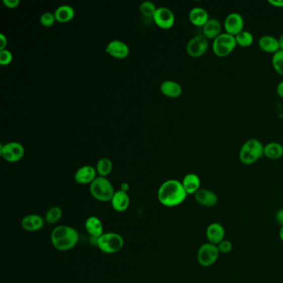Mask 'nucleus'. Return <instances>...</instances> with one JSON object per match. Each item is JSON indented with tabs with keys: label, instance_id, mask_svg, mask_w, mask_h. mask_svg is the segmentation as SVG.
Masks as SVG:
<instances>
[{
	"label": "nucleus",
	"instance_id": "obj_1",
	"mask_svg": "<svg viewBox=\"0 0 283 283\" xmlns=\"http://www.w3.org/2000/svg\"><path fill=\"white\" fill-rule=\"evenodd\" d=\"M187 196L182 182L177 179H168L161 184L157 192L159 202L167 208L180 205L185 201Z\"/></svg>",
	"mask_w": 283,
	"mask_h": 283
},
{
	"label": "nucleus",
	"instance_id": "obj_2",
	"mask_svg": "<svg viewBox=\"0 0 283 283\" xmlns=\"http://www.w3.org/2000/svg\"><path fill=\"white\" fill-rule=\"evenodd\" d=\"M79 234L73 227L68 225H58L55 227L51 233V243L57 250L66 252L77 245Z\"/></svg>",
	"mask_w": 283,
	"mask_h": 283
},
{
	"label": "nucleus",
	"instance_id": "obj_3",
	"mask_svg": "<svg viewBox=\"0 0 283 283\" xmlns=\"http://www.w3.org/2000/svg\"><path fill=\"white\" fill-rule=\"evenodd\" d=\"M90 194L92 198L100 202H111L115 194L113 185L106 177L98 176L90 184Z\"/></svg>",
	"mask_w": 283,
	"mask_h": 283
},
{
	"label": "nucleus",
	"instance_id": "obj_4",
	"mask_svg": "<svg viewBox=\"0 0 283 283\" xmlns=\"http://www.w3.org/2000/svg\"><path fill=\"white\" fill-rule=\"evenodd\" d=\"M264 146L259 139L247 140L239 151V160L243 165H252L263 156Z\"/></svg>",
	"mask_w": 283,
	"mask_h": 283
},
{
	"label": "nucleus",
	"instance_id": "obj_5",
	"mask_svg": "<svg viewBox=\"0 0 283 283\" xmlns=\"http://www.w3.org/2000/svg\"><path fill=\"white\" fill-rule=\"evenodd\" d=\"M97 246L100 250L107 254H112L120 252L124 247L125 241L120 234L114 232L103 233L97 239Z\"/></svg>",
	"mask_w": 283,
	"mask_h": 283
},
{
	"label": "nucleus",
	"instance_id": "obj_6",
	"mask_svg": "<svg viewBox=\"0 0 283 283\" xmlns=\"http://www.w3.org/2000/svg\"><path fill=\"white\" fill-rule=\"evenodd\" d=\"M237 47L235 37L229 33H222L213 41L212 50L214 54L219 57H228Z\"/></svg>",
	"mask_w": 283,
	"mask_h": 283
},
{
	"label": "nucleus",
	"instance_id": "obj_7",
	"mask_svg": "<svg viewBox=\"0 0 283 283\" xmlns=\"http://www.w3.org/2000/svg\"><path fill=\"white\" fill-rule=\"evenodd\" d=\"M220 253L217 245L206 243L198 248L197 259L202 267H211L217 262Z\"/></svg>",
	"mask_w": 283,
	"mask_h": 283
},
{
	"label": "nucleus",
	"instance_id": "obj_8",
	"mask_svg": "<svg viewBox=\"0 0 283 283\" xmlns=\"http://www.w3.org/2000/svg\"><path fill=\"white\" fill-rule=\"evenodd\" d=\"M0 154L5 161L10 163H15L24 157V147L19 142H8L1 146Z\"/></svg>",
	"mask_w": 283,
	"mask_h": 283
},
{
	"label": "nucleus",
	"instance_id": "obj_9",
	"mask_svg": "<svg viewBox=\"0 0 283 283\" xmlns=\"http://www.w3.org/2000/svg\"><path fill=\"white\" fill-rule=\"evenodd\" d=\"M209 40L202 35H197L192 38L186 45V52L189 56L194 58L203 57L208 51Z\"/></svg>",
	"mask_w": 283,
	"mask_h": 283
},
{
	"label": "nucleus",
	"instance_id": "obj_10",
	"mask_svg": "<svg viewBox=\"0 0 283 283\" xmlns=\"http://www.w3.org/2000/svg\"><path fill=\"white\" fill-rule=\"evenodd\" d=\"M156 25L162 29H170L174 26L175 17L174 13L166 7L157 8L153 16Z\"/></svg>",
	"mask_w": 283,
	"mask_h": 283
},
{
	"label": "nucleus",
	"instance_id": "obj_11",
	"mask_svg": "<svg viewBox=\"0 0 283 283\" xmlns=\"http://www.w3.org/2000/svg\"><path fill=\"white\" fill-rule=\"evenodd\" d=\"M224 27L225 33L235 37L243 31L244 20L243 16L239 13L229 14L224 20Z\"/></svg>",
	"mask_w": 283,
	"mask_h": 283
},
{
	"label": "nucleus",
	"instance_id": "obj_12",
	"mask_svg": "<svg viewBox=\"0 0 283 283\" xmlns=\"http://www.w3.org/2000/svg\"><path fill=\"white\" fill-rule=\"evenodd\" d=\"M106 52L115 58L123 59L130 54V47L122 41L112 40L106 46Z\"/></svg>",
	"mask_w": 283,
	"mask_h": 283
},
{
	"label": "nucleus",
	"instance_id": "obj_13",
	"mask_svg": "<svg viewBox=\"0 0 283 283\" xmlns=\"http://www.w3.org/2000/svg\"><path fill=\"white\" fill-rule=\"evenodd\" d=\"M45 223L44 218L39 215L31 214L22 219L21 226L25 231L36 232L43 229Z\"/></svg>",
	"mask_w": 283,
	"mask_h": 283
},
{
	"label": "nucleus",
	"instance_id": "obj_14",
	"mask_svg": "<svg viewBox=\"0 0 283 283\" xmlns=\"http://www.w3.org/2000/svg\"><path fill=\"white\" fill-rule=\"evenodd\" d=\"M97 170L91 165H83L76 171L74 180L79 184H91L97 178Z\"/></svg>",
	"mask_w": 283,
	"mask_h": 283
},
{
	"label": "nucleus",
	"instance_id": "obj_15",
	"mask_svg": "<svg viewBox=\"0 0 283 283\" xmlns=\"http://www.w3.org/2000/svg\"><path fill=\"white\" fill-rule=\"evenodd\" d=\"M194 198L199 205L203 206L206 208H213L218 203L219 198L217 194L215 192L211 191L209 189H200L195 194Z\"/></svg>",
	"mask_w": 283,
	"mask_h": 283
},
{
	"label": "nucleus",
	"instance_id": "obj_16",
	"mask_svg": "<svg viewBox=\"0 0 283 283\" xmlns=\"http://www.w3.org/2000/svg\"><path fill=\"white\" fill-rule=\"evenodd\" d=\"M130 198L127 192L118 190L115 192L113 197L111 198V207L116 212H125L130 207Z\"/></svg>",
	"mask_w": 283,
	"mask_h": 283
},
{
	"label": "nucleus",
	"instance_id": "obj_17",
	"mask_svg": "<svg viewBox=\"0 0 283 283\" xmlns=\"http://www.w3.org/2000/svg\"><path fill=\"white\" fill-rule=\"evenodd\" d=\"M206 236L208 243L217 245L224 240L225 236V229L220 223H212L208 225L206 230Z\"/></svg>",
	"mask_w": 283,
	"mask_h": 283
},
{
	"label": "nucleus",
	"instance_id": "obj_18",
	"mask_svg": "<svg viewBox=\"0 0 283 283\" xmlns=\"http://www.w3.org/2000/svg\"><path fill=\"white\" fill-rule=\"evenodd\" d=\"M258 47L262 52L275 54L280 51L279 40L273 36L264 35L261 37L258 40Z\"/></svg>",
	"mask_w": 283,
	"mask_h": 283
},
{
	"label": "nucleus",
	"instance_id": "obj_19",
	"mask_svg": "<svg viewBox=\"0 0 283 283\" xmlns=\"http://www.w3.org/2000/svg\"><path fill=\"white\" fill-rule=\"evenodd\" d=\"M189 21L193 25L203 28L206 23L209 20V15L205 9L195 7L190 10L189 14Z\"/></svg>",
	"mask_w": 283,
	"mask_h": 283
},
{
	"label": "nucleus",
	"instance_id": "obj_20",
	"mask_svg": "<svg viewBox=\"0 0 283 283\" xmlns=\"http://www.w3.org/2000/svg\"><path fill=\"white\" fill-rule=\"evenodd\" d=\"M222 33V25L218 19H209L203 27V35L208 40H215Z\"/></svg>",
	"mask_w": 283,
	"mask_h": 283
},
{
	"label": "nucleus",
	"instance_id": "obj_21",
	"mask_svg": "<svg viewBox=\"0 0 283 283\" xmlns=\"http://www.w3.org/2000/svg\"><path fill=\"white\" fill-rule=\"evenodd\" d=\"M85 229L88 234L96 239L103 234V224L97 216H90L86 220Z\"/></svg>",
	"mask_w": 283,
	"mask_h": 283
},
{
	"label": "nucleus",
	"instance_id": "obj_22",
	"mask_svg": "<svg viewBox=\"0 0 283 283\" xmlns=\"http://www.w3.org/2000/svg\"><path fill=\"white\" fill-rule=\"evenodd\" d=\"M182 184L187 194H195L200 189V178L194 173H189L184 176Z\"/></svg>",
	"mask_w": 283,
	"mask_h": 283
},
{
	"label": "nucleus",
	"instance_id": "obj_23",
	"mask_svg": "<svg viewBox=\"0 0 283 283\" xmlns=\"http://www.w3.org/2000/svg\"><path fill=\"white\" fill-rule=\"evenodd\" d=\"M160 88H161L162 94L165 95L166 97H171V98L179 97L183 92L181 85L177 82L173 80L165 81L161 83Z\"/></svg>",
	"mask_w": 283,
	"mask_h": 283
},
{
	"label": "nucleus",
	"instance_id": "obj_24",
	"mask_svg": "<svg viewBox=\"0 0 283 283\" xmlns=\"http://www.w3.org/2000/svg\"><path fill=\"white\" fill-rule=\"evenodd\" d=\"M263 156L271 161H276L283 156V146L278 142H270L265 145Z\"/></svg>",
	"mask_w": 283,
	"mask_h": 283
},
{
	"label": "nucleus",
	"instance_id": "obj_25",
	"mask_svg": "<svg viewBox=\"0 0 283 283\" xmlns=\"http://www.w3.org/2000/svg\"><path fill=\"white\" fill-rule=\"evenodd\" d=\"M74 15L75 12L74 8L68 5H61L54 12L56 21L59 23H67L71 21L72 19H74Z\"/></svg>",
	"mask_w": 283,
	"mask_h": 283
},
{
	"label": "nucleus",
	"instance_id": "obj_26",
	"mask_svg": "<svg viewBox=\"0 0 283 283\" xmlns=\"http://www.w3.org/2000/svg\"><path fill=\"white\" fill-rule=\"evenodd\" d=\"M112 168H113V165H112L111 160L106 158V157H103V158H101L99 161H97L96 170H97V173L99 175V176L106 177L107 175L111 174Z\"/></svg>",
	"mask_w": 283,
	"mask_h": 283
},
{
	"label": "nucleus",
	"instance_id": "obj_27",
	"mask_svg": "<svg viewBox=\"0 0 283 283\" xmlns=\"http://www.w3.org/2000/svg\"><path fill=\"white\" fill-rule=\"evenodd\" d=\"M237 46L242 47H248L252 46L253 43V36L250 32L243 30L238 35L235 36Z\"/></svg>",
	"mask_w": 283,
	"mask_h": 283
},
{
	"label": "nucleus",
	"instance_id": "obj_28",
	"mask_svg": "<svg viewBox=\"0 0 283 283\" xmlns=\"http://www.w3.org/2000/svg\"><path fill=\"white\" fill-rule=\"evenodd\" d=\"M62 217V210L59 207H52L47 210L45 214V222L49 224H56L61 220Z\"/></svg>",
	"mask_w": 283,
	"mask_h": 283
},
{
	"label": "nucleus",
	"instance_id": "obj_29",
	"mask_svg": "<svg viewBox=\"0 0 283 283\" xmlns=\"http://www.w3.org/2000/svg\"><path fill=\"white\" fill-rule=\"evenodd\" d=\"M271 64H272L274 70L277 74L283 76V51L280 50L273 54L272 59H271Z\"/></svg>",
	"mask_w": 283,
	"mask_h": 283
},
{
	"label": "nucleus",
	"instance_id": "obj_30",
	"mask_svg": "<svg viewBox=\"0 0 283 283\" xmlns=\"http://www.w3.org/2000/svg\"><path fill=\"white\" fill-rule=\"evenodd\" d=\"M157 8L154 3L151 1H144L142 3V5L139 6V11L142 15L146 17H152L153 18L155 13H156Z\"/></svg>",
	"mask_w": 283,
	"mask_h": 283
},
{
	"label": "nucleus",
	"instance_id": "obj_31",
	"mask_svg": "<svg viewBox=\"0 0 283 283\" xmlns=\"http://www.w3.org/2000/svg\"><path fill=\"white\" fill-rule=\"evenodd\" d=\"M56 22L54 14L51 12H45L40 17V23L43 26L51 27Z\"/></svg>",
	"mask_w": 283,
	"mask_h": 283
},
{
	"label": "nucleus",
	"instance_id": "obj_32",
	"mask_svg": "<svg viewBox=\"0 0 283 283\" xmlns=\"http://www.w3.org/2000/svg\"><path fill=\"white\" fill-rule=\"evenodd\" d=\"M12 60L13 54L10 50L5 49L0 51V64L2 66H7L11 63Z\"/></svg>",
	"mask_w": 283,
	"mask_h": 283
},
{
	"label": "nucleus",
	"instance_id": "obj_33",
	"mask_svg": "<svg viewBox=\"0 0 283 283\" xmlns=\"http://www.w3.org/2000/svg\"><path fill=\"white\" fill-rule=\"evenodd\" d=\"M217 247L220 253H228L232 250L233 244H232L231 241L224 239L219 244H217Z\"/></svg>",
	"mask_w": 283,
	"mask_h": 283
},
{
	"label": "nucleus",
	"instance_id": "obj_34",
	"mask_svg": "<svg viewBox=\"0 0 283 283\" xmlns=\"http://www.w3.org/2000/svg\"><path fill=\"white\" fill-rule=\"evenodd\" d=\"M3 3L9 9H15L19 6L20 1L19 0H4Z\"/></svg>",
	"mask_w": 283,
	"mask_h": 283
},
{
	"label": "nucleus",
	"instance_id": "obj_35",
	"mask_svg": "<svg viewBox=\"0 0 283 283\" xmlns=\"http://www.w3.org/2000/svg\"><path fill=\"white\" fill-rule=\"evenodd\" d=\"M275 219H276V221L277 222V224H278L280 226L283 227V208L279 209L278 211L276 213Z\"/></svg>",
	"mask_w": 283,
	"mask_h": 283
},
{
	"label": "nucleus",
	"instance_id": "obj_36",
	"mask_svg": "<svg viewBox=\"0 0 283 283\" xmlns=\"http://www.w3.org/2000/svg\"><path fill=\"white\" fill-rule=\"evenodd\" d=\"M7 43V38L3 33H0V51L6 49Z\"/></svg>",
	"mask_w": 283,
	"mask_h": 283
},
{
	"label": "nucleus",
	"instance_id": "obj_37",
	"mask_svg": "<svg viewBox=\"0 0 283 283\" xmlns=\"http://www.w3.org/2000/svg\"><path fill=\"white\" fill-rule=\"evenodd\" d=\"M268 3L274 7L283 8V0H269Z\"/></svg>",
	"mask_w": 283,
	"mask_h": 283
},
{
	"label": "nucleus",
	"instance_id": "obj_38",
	"mask_svg": "<svg viewBox=\"0 0 283 283\" xmlns=\"http://www.w3.org/2000/svg\"><path fill=\"white\" fill-rule=\"evenodd\" d=\"M276 92H277V94L280 97L283 98V81H281V83H279L277 87H276Z\"/></svg>",
	"mask_w": 283,
	"mask_h": 283
},
{
	"label": "nucleus",
	"instance_id": "obj_39",
	"mask_svg": "<svg viewBox=\"0 0 283 283\" xmlns=\"http://www.w3.org/2000/svg\"><path fill=\"white\" fill-rule=\"evenodd\" d=\"M130 189V185L127 184V183H123L121 185H120V190H122L124 192H128Z\"/></svg>",
	"mask_w": 283,
	"mask_h": 283
},
{
	"label": "nucleus",
	"instance_id": "obj_40",
	"mask_svg": "<svg viewBox=\"0 0 283 283\" xmlns=\"http://www.w3.org/2000/svg\"><path fill=\"white\" fill-rule=\"evenodd\" d=\"M279 45H280V50L283 51V33L281 34V37L278 38Z\"/></svg>",
	"mask_w": 283,
	"mask_h": 283
},
{
	"label": "nucleus",
	"instance_id": "obj_41",
	"mask_svg": "<svg viewBox=\"0 0 283 283\" xmlns=\"http://www.w3.org/2000/svg\"><path fill=\"white\" fill-rule=\"evenodd\" d=\"M279 237H280V239L283 242V227H281V230L279 232Z\"/></svg>",
	"mask_w": 283,
	"mask_h": 283
}]
</instances>
